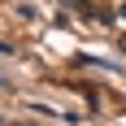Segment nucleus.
<instances>
[{
  "instance_id": "obj_1",
  "label": "nucleus",
  "mask_w": 126,
  "mask_h": 126,
  "mask_svg": "<svg viewBox=\"0 0 126 126\" xmlns=\"http://www.w3.org/2000/svg\"><path fill=\"white\" fill-rule=\"evenodd\" d=\"M17 126H31V122H17Z\"/></svg>"
}]
</instances>
